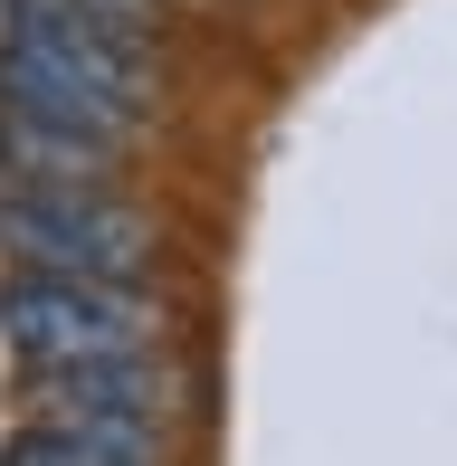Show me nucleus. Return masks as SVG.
<instances>
[{
  "label": "nucleus",
  "instance_id": "nucleus-1",
  "mask_svg": "<svg viewBox=\"0 0 457 466\" xmlns=\"http://www.w3.org/2000/svg\"><path fill=\"white\" fill-rule=\"evenodd\" d=\"M0 248L19 258V277L134 286L153 267V219L124 209L115 190H10L0 200Z\"/></svg>",
  "mask_w": 457,
  "mask_h": 466
},
{
  "label": "nucleus",
  "instance_id": "nucleus-7",
  "mask_svg": "<svg viewBox=\"0 0 457 466\" xmlns=\"http://www.w3.org/2000/svg\"><path fill=\"white\" fill-rule=\"evenodd\" d=\"M0 466H153V457H143V448H115V438H76V429H38V419H29Z\"/></svg>",
  "mask_w": 457,
  "mask_h": 466
},
{
  "label": "nucleus",
  "instance_id": "nucleus-6",
  "mask_svg": "<svg viewBox=\"0 0 457 466\" xmlns=\"http://www.w3.org/2000/svg\"><path fill=\"white\" fill-rule=\"evenodd\" d=\"M0 162H10V190H106V143L57 134V124H19L0 115Z\"/></svg>",
  "mask_w": 457,
  "mask_h": 466
},
{
  "label": "nucleus",
  "instance_id": "nucleus-5",
  "mask_svg": "<svg viewBox=\"0 0 457 466\" xmlns=\"http://www.w3.org/2000/svg\"><path fill=\"white\" fill-rule=\"evenodd\" d=\"M0 115H19V124H57V134H86V143H106V153H124V143L143 134L134 105L76 86V76L38 67V57H19V48H0Z\"/></svg>",
  "mask_w": 457,
  "mask_h": 466
},
{
  "label": "nucleus",
  "instance_id": "nucleus-2",
  "mask_svg": "<svg viewBox=\"0 0 457 466\" xmlns=\"http://www.w3.org/2000/svg\"><path fill=\"white\" fill-rule=\"evenodd\" d=\"M0 333L29 371H67V362H124L153 352L162 305L134 286H86V277H19L0 295Z\"/></svg>",
  "mask_w": 457,
  "mask_h": 466
},
{
  "label": "nucleus",
  "instance_id": "nucleus-3",
  "mask_svg": "<svg viewBox=\"0 0 457 466\" xmlns=\"http://www.w3.org/2000/svg\"><path fill=\"white\" fill-rule=\"evenodd\" d=\"M181 380L153 352L124 362H67V371H29V419L38 429H76V438H115V448L162 457V419H172Z\"/></svg>",
  "mask_w": 457,
  "mask_h": 466
},
{
  "label": "nucleus",
  "instance_id": "nucleus-4",
  "mask_svg": "<svg viewBox=\"0 0 457 466\" xmlns=\"http://www.w3.org/2000/svg\"><path fill=\"white\" fill-rule=\"evenodd\" d=\"M0 10H10V38H0V48H19V57H38V67L76 76V86L134 105V115H153V86H162L153 38H124L96 10H76V0H0Z\"/></svg>",
  "mask_w": 457,
  "mask_h": 466
},
{
  "label": "nucleus",
  "instance_id": "nucleus-8",
  "mask_svg": "<svg viewBox=\"0 0 457 466\" xmlns=\"http://www.w3.org/2000/svg\"><path fill=\"white\" fill-rule=\"evenodd\" d=\"M76 10H96V19H106V29H124V38H153L162 0H76Z\"/></svg>",
  "mask_w": 457,
  "mask_h": 466
}]
</instances>
